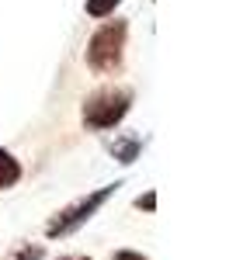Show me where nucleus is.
<instances>
[{"label":"nucleus","instance_id":"423d86ee","mask_svg":"<svg viewBox=\"0 0 250 260\" xmlns=\"http://www.w3.org/2000/svg\"><path fill=\"white\" fill-rule=\"evenodd\" d=\"M118 4L122 0H87V14L90 18H108V14H115Z\"/></svg>","mask_w":250,"mask_h":260},{"label":"nucleus","instance_id":"20e7f679","mask_svg":"<svg viewBox=\"0 0 250 260\" xmlns=\"http://www.w3.org/2000/svg\"><path fill=\"white\" fill-rule=\"evenodd\" d=\"M139 149H143V136H122V139L111 142L115 160H122V163H132L136 156H139Z\"/></svg>","mask_w":250,"mask_h":260},{"label":"nucleus","instance_id":"39448f33","mask_svg":"<svg viewBox=\"0 0 250 260\" xmlns=\"http://www.w3.org/2000/svg\"><path fill=\"white\" fill-rule=\"evenodd\" d=\"M21 180V163L7 153V149H0V191H7V187H14Z\"/></svg>","mask_w":250,"mask_h":260},{"label":"nucleus","instance_id":"f257e3e1","mask_svg":"<svg viewBox=\"0 0 250 260\" xmlns=\"http://www.w3.org/2000/svg\"><path fill=\"white\" fill-rule=\"evenodd\" d=\"M118 187H122V180L104 184V187H98V191H90V194L77 198L73 205H66L63 212H56L52 219L45 222V236H49V240H56V236H70V233H77L80 225H87V222H90L104 205H108V198H111Z\"/></svg>","mask_w":250,"mask_h":260},{"label":"nucleus","instance_id":"9d476101","mask_svg":"<svg viewBox=\"0 0 250 260\" xmlns=\"http://www.w3.org/2000/svg\"><path fill=\"white\" fill-rule=\"evenodd\" d=\"M59 260H90V257H59Z\"/></svg>","mask_w":250,"mask_h":260},{"label":"nucleus","instance_id":"7ed1b4c3","mask_svg":"<svg viewBox=\"0 0 250 260\" xmlns=\"http://www.w3.org/2000/svg\"><path fill=\"white\" fill-rule=\"evenodd\" d=\"M129 108H132L129 87H101L83 101V125L94 132H108L129 115Z\"/></svg>","mask_w":250,"mask_h":260},{"label":"nucleus","instance_id":"0eeeda50","mask_svg":"<svg viewBox=\"0 0 250 260\" xmlns=\"http://www.w3.org/2000/svg\"><path fill=\"white\" fill-rule=\"evenodd\" d=\"M14 260H42V246H21Z\"/></svg>","mask_w":250,"mask_h":260},{"label":"nucleus","instance_id":"f03ea898","mask_svg":"<svg viewBox=\"0 0 250 260\" xmlns=\"http://www.w3.org/2000/svg\"><path fill=\"white\" fill-rule=\"evenodd\" d=\"M125 35H129V21H122V18L104 21L101 28L90 35V42H87V66L94 73H115L122 66Z\"/></svg>","mask_w":250,"mask_h":260},{"label":"nucleus","instance_id":"1a4fd4ad","mask_svg":"<svg viewBox=\"0 0 250 260\" xmlns=\"http://www.w3.org/2000/svg\"><path fill=\"white\" fill-rule=\"evenodd\" d=\"M111 260H149V257H143V253H136V250H118Z\"/></svg>","mask_w":250,"mask_h":260},{"label":"nucleus","instance_id":"6e6552de","mask_svg":"<svg viewBox=\"0 0 250 260\" xmlns=\"http://www.w3.org/2000/svg\"><path fill=\"white\" fill-rule=\"evenodd\" d=\"M136 208H146V212H153V208H157V194H153V191L139 194V198H136Z\"/></svg>","mask_w":250,"mask_h":260}]
</instances>
